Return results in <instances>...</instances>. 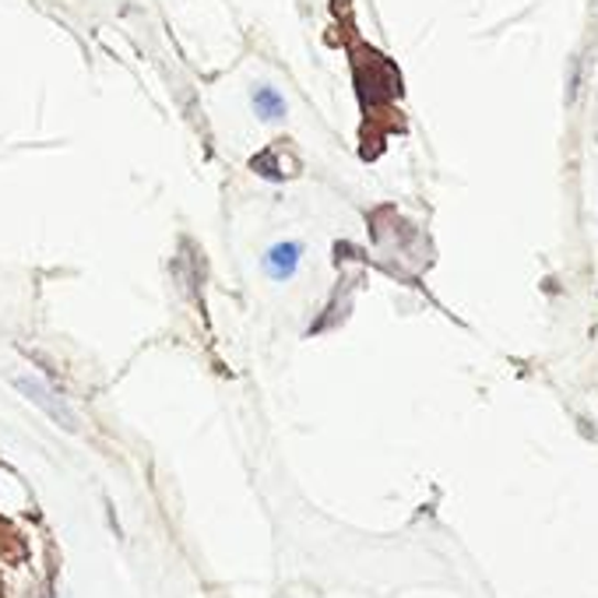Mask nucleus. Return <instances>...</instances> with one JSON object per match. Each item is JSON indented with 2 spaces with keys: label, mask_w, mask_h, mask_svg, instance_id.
Listing matches in <instances>:
<instances>
[{
  "label": "nucleus",
  "mask_w": 598,
  "mask_h": 598,
  "mask_svg": "<svg viewBox=\"0 0 598 598\" xmlns=\"http://www.w3.org/2000/svg\"><path fill=\"white\" fill-rule=\"evenodd\" d=\"M258 106H261L264 117H282V110H285V106L279 102V96L268 93V88H264V93H258Z\"/></svg>",
  "instance_id": "f03ea898"
},
{
  "label": "nucleus",
  "mask_w": 598,
  "mask_h": 598,
  "mask_svg": "<svg viewBox=\"0 0 598 598\" xmlns=\"http://www.w3.org/2000/svg\"><path fill=\"white\" fill-rule=\"evenodd\" d=\"M300 253L303 247L300 243H279V247H271L268 250V275L271 279H293V271L300 264Z\"/></svg>",
  "instance_id": "f257e3e1"
}]
</instances>
